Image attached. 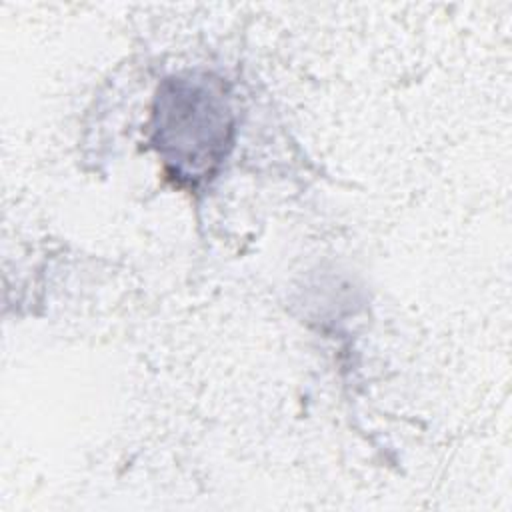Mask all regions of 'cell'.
Segmentation results:
<instances>
[{"label":"cell","instance_id":"obj_1","mask_svg":"<svg viewBox=\"0 0 512 512\" xmlns=\"http://www.w3.org/2000/svg\"><path fill=\"white\" fill-rule=\"evenodd\" d=\"M158 112L160 142L174 152L176 172L188 170V176L202 174L212 162H218L228 142L226 104L210 94L202 84L176 82L162 98Z\"/></svg>","mask_w":512,"mask_h":512}]
</instances>
